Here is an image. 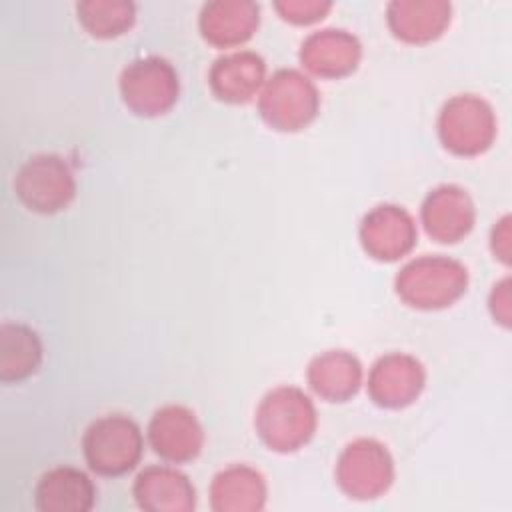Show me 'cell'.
<instances>
[{
  "instance_id": "cell-1",
  "label": "cell",
  "mask_w": 512,
  "mask_h": 512,
  "mask_svg": "<svg viewBox=\"0 0 512 512\" xmlns=\"http://www.w3.org/2000/svg\"><path fill=\"white\" fill-rule=\"evenodd\" d=\"M254 424L270 450L292 452L312 438L316 410L302 390L282 386L264 396Z\"/></svg>"
},
{
  "instance_id": "cell-2",
  "label": "cell",
  "mask_w": 512,
  "mask_h": 512,
  "mask_svg": "<svg viewBox=\"0 0 512 512\" xmlns=\"http://www.w3.org/2000/svg\"><path fill=\"white\" fill-rule=\"evenodd\" d=\"M468 284L466 268L444 256H424L408 262L396 276L398 296L422 310L450 306L458 300Z\"/></svg>"
},
{
  "instance_id": "cell-3",
  "label": "cell",
  "mask_w": 512,
  "mask_h": 512,
  "mask_svg": "<svg viewBox=\"0 0 512 512\" xmlns=\"http://www.w3.org/2000/svg\"><path fill=\"white\" fill-rule=\"evenodd\" d=\"M142 448L144 438L138 424L122 414L96 420L84 434L86 462L102 476H120L132 470Z\"/></svg>"
},
{
  "instance_id": "cell-4",
  "label": "cell",
  "mask_w": 512,
  "mask_h": 512,
  "mask_svg": "<svg viewBox=\"0 0 512 512\" xmlns=\"http://www.w3.org/2000/svg\"><path fill=\"white\" fill-rule=\"evenodd\" d=\"M258 108L276 130H300L318 112V92L300 72L280 70L264 84Z\"/></svg>"
},
{
  "instance_id": "cell-5",
  "label": "cell",
  "mask_w": 512,
  "mask_h": 512,
  "mask_svg": "<svg viewBox=\"0 0 512 512\" xmlns=\"http://www.w3.org/2000/svg\"><path fill=\"white\" fill-rule=\"evenodd\" d=\"M438 134L442 144L454 154H480L496 136L492 108L484 100L470 94L454 96L440 112Z\"/></svg>"
},
{
  "instance_id": "cell-6",
  "label": "cell",
  "mask_w": 512,
  "mask_h": 512,
  "mask_svg": "<svg viewBox=\"0 0 512 512\" xmlns=\"http://www.w3.org/2000/svg\"><path fill=\"white\" fill-rule=\"evenodd\" d=\"M394 480V462L388 450L376 440H356L346 446L336 466V482L358 500L384 494Z\"/></svg>"
},
{
  "instance_id": "cell-7",
  "label": "cell",
  "mask_w": 512,
  "mask_h": 512,
  "mask_svg": "<svg viewBox=\"0 0 512 512\" xmlns=\"http://www.w3.org/2000/svg\"><path fill=\"white\" fill-rule=\"evenodd\" d=\"M18 198L34 212L52 214L68 206L76 184L68 164L54 154L30 158L16 176Z\"/></svg>"
},
{
  "instance_id": "cell-8",
  "label": "cell",
  "mask_w": 512,
  "mask_h": 512,
  "mask_svg": "<svg viewBox=\"0 0 512 512\" xmlns=\"http://www.w3.org/2000/svg\"><path fill=\"white\" fill-rule=\"evenodd\" d=\"M124 104L140 116H158L178 100V76L162 58L136 60L120 76Z\"/></svg>"
},
{
  "instance_id": "cell-9",
  "label": "cell",
  "mask_w": 512,
  "mask_h": 512,
  "mask_svg": "<svg viewBox=\"0 0 512 512\" xmlns=\"http://www.w3.org/2000/svg\"><path fill=\"white\" fill-rule=\"evenodd\" d=\"M360 240L372 258L396 260L412 250L416 242V224L406 210L382 204L364 216Z\"/></svg>"
},
{
  "instance_id": "cell-10",
  "label": "cell",
  "mask_w": 512,
  "mask_h": 512,
  "mask_svg": "<svg viewBox=\"0 0 512 512\" xmlns=\"http://www.w3.org/2000/svg\"><path fill=\"white\" fill-rule=\"evenodd\" d=\"M424 388V368L408 354H388L380 358L368 376L370 398L384 408L412 404Z\"/></svg>"
},
{
  "instance_id": "cell-11",
  "label": "cell",
  "mask_w": 512,
  "mask_h": 512,
  "mask_svg": "<svg viewBox=\"0 0 512 512\" xmlns=\"http://www.w3.org/2000/svg\"><path fill=\"white\" fill-rule=\"evenodd\" d=\"M148 440L158 456L178 464L198 456L204 434L196 416L188 408L164 406L150 420Z\"/></svg>"
},
{
  "instance_id": "cell-12",
  "label": "cell",
  "mask_w": 512,
  "mask_h": 512,
  "mask_svg": "<svg viewBox=\"0 0 512 512\" xmlns=\"http://www.w3.org/2000/svg\"><path fill=\"white\" fill-rule=\"evenodd\" d=\"M422 224L438 242H458L474 226V204L458 186L432 190L422 204Z\"/></svg>"
},
{
  "instance_id": "cell-13",
  "label": "cell",
  "mask_w": 512,
  "mask_h": 512,
  "mask_svg": "<svg viewBox=\"0 0 512 512\" xmlns=\"http://www.w3.org/2000/svg\"><path fill=\"white\" fill-rule=\"evenodd\" d=\"M134 498L150 512H186L196 506L190 480L170 466H150L134 482Z\"/></svg>"
},
{
  "instance_id": "cell-14",
  "label": "cell",
  "mask_w": 512,
  "mask_h": 512,
  "mask_svg": "<svg viewBox=\"0 0 512 512\" xmlns=\"http://www.w3.org/2000/svg\"><path fill=\"white\" fill-rule=\"evenodd\" d=\"M360 54L358 40L346 30H320L302 44L300 60L316 76L340 78L358 66Z\"/></svg>"
},
{
  "instance_id": "cell-15",
  "label": "cell",
  "mask_w": 512,
  "mask_h": 512,
  "mask_svg": "<svg viewBox=\"0 0 512 512\" xmlns=\"http://www.w3.org/2000/svg\"><path fill=\"white\" fill-rule=\"evenodd\" d=\"M94 498L90 478L70 466L48 470L36 486V508L42 512H86L94 506Z\"/></svg>"
},
{
  "instance_id": "cell-16",
  "label": "cell",
  "mask_w": 512,
  "mask_h": 512,
  "mask_svg": "<svg viewBox=\"0 0 512 512\" xmlns=\"http://www.w3.org/2000/svg\"><path fill=\"white\" fill-rule=\"evenodd\" d=\"M266 66L254 52H232L218 58L210 70L212 90L220 100L246 102L264 84Z\"/></svg>"
},
{
  "instance_id": "cell-17",
  "label": "cell",
  "mask_w": 512,
  "mask_h": 512,
  "mask_svg": "<svg viewBox=\"0 0 512 512\" xmlns=\"http://www.w3.org/2000/svg\"><path fill=\"white\" fill-rule=\"evenodd\" d=\"M258 28V6L252 2H212L200 16L204 38L216 46H238Z\"/></svg>"
},
{
  "instance_id": "cell-18",
  "label": "cell",
  "mask_w": 512,
  "mask_h": 512,
  "mask_svg": "<svg viewBox=\"0 0 512 512\" xmlns=\"http://www.w3.org/2000/svg\"><path fill=\"white\" fill-rule=\"evenodd\" d=\"M308 382L312 390L328 402H344L356 394L362 382L360 362L342 350L316 356L308 366Z\"/></svg>"
},
{
  "instance_id": "cell-19",
  "label": "cell",
  "mask_w": 512,
  "mask_h": 512,
  "mask_svg": "<svg viewBox=\"0 0 512 512\" xmlns=\"http://www.w3.org/2000/svg\"><path fill=\"white\" fill-rule=\"evenodd\" d=\"M212 508L218 512H254L264 508V478L248 466H230L214 476L210 486Z\"/></svg>"
},
{
  "instance_id": "cell-20",
  "label": "cell",
  "mask_w": 512,
  "mask_h": 512,
  "mask_svg": "<svg viewBox=\"0 0 512 512\" xmlns=\"http://www.w3.org/2000/svg\"><path fill=\"white\" fill-rule=\"evenodd\" d=\"M448 22L450 6L446 2H392L388 6V24L406 42L434 40Z\"/></svg>"
},
{
  "instance_id": "cell-21",
  "label": "cell",
  "mask_w": 512,
  "mask_h": 512,
  "mask_svg": "<svg viewBox=\"0 0 512 512\" xmlns=\"http://www.w3.org/2000/svg\"><path fill=\"white\" fill-rule=\"evenodd\" d=\"M42 360L38 336L22 324H4L0 328V380L18 382L36 372Z\"/></svg>"
},
{
  "instance_id": "cell-22",
  "label": "cell",
  "mask_w": 512,
  "mask_h": 512,
  "mask_svg": "<svg viewBox=\"0 0 512 512\" xmlns=\"http://www.w3.org/2000/svg\"><path fill=\"white\" fill-rule=\"evenodd\" d=\"M78 18L90 34L112 38L130 28L134 6L130 2H82L78 4Z\"/></svg>"
},
{
  "instance_id": "cell-23",
  "label": "cell",
  "mask_w": 512,
  "mask_h": 512,
  "mask_svg": "<svg viewBox=\"0 0 512 512\" xmlns=\"http://www.w3.org/2000/svg\"><path fill=\"white\" fill-rule=\"evenodd\" d=\"M276 8L282 12V18L296 22V24H308L324 16V12L330 10V4L326 2H278Z\"/></svg>"
},
{
  "instance_id": "cell-24",
  "label": "cell",
  "mask_w": 512,
  "mask_h": 512,
  "mask_svg": "<svg viewBox=\"0 0 512 512\" xmlns=\"http://www.w3.org/2000/svg\"><path fill=\"white\" fill-rule=\"evenodd\" d=\"M498 302V308H492V314L494 318H498L502 324H508V318H510V294H508V280L500 282L498 286H494V292H492V298H490V304Z\"/></svg>"
},
{
  "instance_id": "cell-25",
  "label": "cell",
  "mask_w": 512,
  "mask_h": 512,
  "mask_svg": "<svg viewBox=\"0 0 512 512\" xmlns=\"http://www.w3.org/2000/svg\"><path fill=\"white\" fill-rule=\"evenodd\" d=\"M492 238H498V244H500V246H496L494 252H496L504 262H508V218H504V220L500 222V226L494 228Z\"/></svg>"
}]
</instances>
